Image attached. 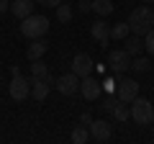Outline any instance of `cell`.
<instances>
[{"label": "cell", "mask_w": 154, "mask_h": 144, "mask_svg": "<svg viewBox=\"0 0 154 144\" xmlns=\"http://www.w3.org/2000/svg\"><path fill=\"white\" fill-rule=\"evenodd\" d=\"M69 139H72L75 144H85V142H90V129L80 124V126H77L75 131H72V136H69Z\"/></svg>", "instance_id": "cell-20"}, {"label": "cell", "mask_w": 154, "mask_h": 144, "mask_svg": "<svg viewBox=\"0 0 154 144\" xmlns=\"http://www.w3.org/2000/svg\"><path fill=\"white\" fill-rule=\"evenodd\" d=\"M46 49H49V44L44 41V36L41 39H31V44H28V49H26V57L28 59H41V57L46 54Z\"/></svg>", "instance_id": "cell-13"}, {"label": "cell", "mask_w": 154, "mask_h": 144, "mask_svg": "<svg viewBox=\"0 0 154 144\" xmlns=\"http://www.w3.org/2000/svg\"><path fill=\"white\" fill-rule=\"evenodd\" d=\"M31 77H38V80H46V83H54V77H51V72H49V67L44 64L41 59H33V64H31Z\"/></svg>", "instance_id": "cell-15"}, {"label": "cell", "mask_w": 154, "mask_h": 144, "mask_svg": "<svg viewBox=\"0 0 154 144\" xmlns=\"http://www.w3.org/2000/svg\"><path fill=\"white\" fill-rule=\"evenodd\" d=\"M72 16H75V13H72V8L67 5V3H59V5H57V21L59 23H69Z\"/></svg>", "instance_id": "cell-21"}, {"label": "cell", "mask_w": 154, "mask_h": 144, "mask_svg": "<svg viewBox=\"0 0 154 144\" xmlns=\"http://www.w3.org/2000/svg\"><path fill=\"white\" fill-rule=\"evenodd\" d=\"M100 88H103L105 93H116V80L113 77H105L103 83H100Z\"/></svg>", "instance_id": "cell-25"}, {"label": "cell", "mask_w": 154, "mask_h": 144, "mask_svg": "<svg viewBox=\"0 0 154 144\" xmlns=\"http://www.w3.org/2000/svg\"><path fill=\"white\" fill-rule=\"evenodd\" d=\"M131 59H134V57L128 54L126 49H113V52H108V64H110V70H113L116 75H123V72L131 70Z\"/></svg>", "instance_id": "cell-4"}, {"label": "cell", "mask_w": 154, "mask_h": 144, "mask_svg": "<svg viewBox=\"0 0 154 144\" xmlns=\"http://www.w3.org/2000/svg\"><path fill=\"white\" fill-rule=\"evenodd\" d=\"M90 36H93L100 46H108V41H110V23L95 21L93 26H90Z\"/></svg>", "instance_id": "cell-11"}, {"label": "cell", "mask_w": 154, "mask_h": 144, "mask_svg": "<svg viewBox=\"0 0 154 144\" xmlns=\"http://www.w3.org/2000/svg\"><path fill=\"white\" fill-rule=\"evenodd\" d=\"M126 23H128V28H131V33H136V36H144L146 31H152V28H154V11H152L149 5L134 8Z\"/></svg>", "instance_id": "cell-1"}, {"label": "cell", "mask_w": 154, "mask_h": 144, "mask_svg": "<svg viewBox=\"0 0 154 144\" xmlns=\"http://www.w3.org/2000/svg\"><path fill=\"white\" fill-rule=\"evenodd\" d=\"M113 105H116V98H113V95H110V98H103V100H100V111L110 113V111H113Z\"/></svg>", "instance_id": "cell-24"}, {"label": "cell", "mask_w": 154, "mask_h": 144, "mask_svg": "<svg viewBox=\"0 0 154 144\" xmlns=\"http://www.w3.org/2000/svg\"><path fill=\"white\" fill-rule=\"evenodd\" d=\"M128 105H131V118L139 124V126L152 124V118H154V105H152V100H146V98H141V95H136V98H134Z\"/></svg>", "instance_id": "cell-3"}, {"label": "cell", "mask_w": 154, "mask_h": 144, "mask_svg": "<svg viewBox=\"0 0 154 144\" xmlns=\"http://www.w3.org/2000/svg\"><path fill=\"white\" fill-rule=\"evenodd\" d=\"M80 124H82V126H90V124H93V113H90V111H85L82 116H80Z\"/></svg>", "instance_id": "cell-27"}, {"label": "cell", "mask_w": 154, "mask_h": 144, "mask_svg": "<svg viewBox=\"0 0 154 144\" xmlns=\"http://www.w3.org/2000/svg\"><path fill=\"white\" fill-rule=\"evenodd\" d=\"M100 90H103V88H100V83L93 77V75H88V77L80 80V93H82L85 100H98Z\"/></svg>", "instance_id": "cell-10"}, {"label": "cell", "mask_w": 154, "mask_h": 144, "mask_svg": "<svg viewBox=\"0 0 154 144\" xmlns=\"http://www.w3.org/2000/svg\"><path fill=\"white\" fill-rule=\"evenodd\" d=\"M33 5H36V0H11V13L23 21L33 13Z\"/></svg>", "instance_id": "cell-12"}, {"label": "cell", "mask_w": 154, "mask_h": 144, "mask_svg": "<svg viewBox=\"0 0 154 144\" xmlns=\"http://www.w3.org/2000/svg\"><path fill=\"white\" fill-rule=\"evenodd\" d=\"M77 11L80 13H93V0H80L77 3Z\"/></svg>", "instance_id": "cell-26"}, {"label": "cell", "mask_w": 154, "mask_h": 144, "mask_svg": "<svg viewBox=\"0 0 154 144\" xmlns=\"http://www.w3.org/2000/svg\"><path fill=\"white\" fill-rule=\"evenodd\" d=\"M149 67H152V62H149L146 57H134L131 59V70L134 72H149Z\"/></svg>", "instance_id": "cell-22"}, {"label": "cell", "mask_w": 154, "mask_h": 144, "mask_svg": "<svg viewBox=\"0 0 154 144\" xmlns=\"http://www.w3.org/2000/svg\"><path fill=\"white\" fill-rule=\"evenodd\" d=\"M51 85L46 83V80H38V77H31V95L36 100H46V95H49Z\"/></svg>", "instance_id": "cell-14"}, {"label": "cell", "mask_w": 154, "mask_h": 144, "mask_svg": "<svg viewBox=\"0 0 154 144\" xmlns=\"http://www.w3.org/2000/svg\"><path fill=\"white\" fill-rule=\"evenodd\" d=\"M93 67H95L93 57H90V54H85V52L75 54V59H72V72H75V75H77L80 80H82V77H88V75H93Z\"/></svg>", "instance_id": "cell-7"}, {"label": "cell", "mask_w": 154, "mask_h": 144, "mask_svg": "<svg viewBox=\"0 0 154 144\" xmlns=\"http://www.w3.org/2000/svg\"><path fill=\"white\" fill-rule=\"evenodd\" d=\"M57 90H59L62 95H75L77 90H80V77H77L75 72H67L62 77H57Z\"/></svg>", "instance_id": "cell-8"}, {"label": "cell", "mask_w": 154, "mask_h": 144, "mask_svg": "<svg viewBox=\"0 0 154 144\" xmlns=\"http://www.w3.org/2000/svg\"><path fill=\"white\" fill-rule=\"evenodd\" d=\"M136 95H139V83H136V80L123 77L121 83H118V100H123V103H131Z\"/></svg>", "instance_id": "cell-9"}, {"label": "cell", "mask_w": 154, "mask_h": 144, "mask_svg": "<svg viewBox=\"0 0 154 144\" xmlns=\"http://www.w3.org/2000/svg\"><path fill=\"white\" fill-rule=\"evenodd\" d=\"M11 11V0H0V13Z\"/></svg>", "instance_id": "cell-29"}, {"label": "cell", "mask_w": 154, "mask_h": 144, "mask_svg": "<svg viewBox=\"0 0 154 144\" xmlns=\"http://www.w3.org/2000/svg\"><path fill=\"white\" fill-rule=\"evenodd\" d=\"M88 129H90V139L93 142H110V136H113V126L108 121H103V118H93V124Z\"/></svg>", "instance_id": "cell-6"}, {"label": "cell", "mask_w": 154, "mask_h": 144, "mask_svg": "<svg viewBox=\"0 0 154 144\" xmlns=\"http://www.w3.org/2000/svg\"><path fill=\"white\" fill-rule=\"evenodd\" d=\"M128 33H131L128 23H113V26H110V39H116V41H123Z\"/></svg>", "instance_id": "cell-19"}, {"label": "cell", "mask_w": 154, "mask_h": 144, "mask_svg": "<svg viewBox=\"0 0 154 144\" xmlns=\"http://www.w3.org/2000/svg\"><path fill=\"white\" fill-rule=\"evenodd\" d=\"M110 113H113L116 121H128V118H131V105L123 103V100H116V105H113Z\"/></svg>", "instance_id": "cell-17"}, {"label": "cell", "mask_w": 154, "mask_h": 144, "mask_svg": "<svg viewBox=\"0 0 154 144\" xmlns=\"http://www.w3.org/2000/svg\"><path fill=\"white\" fill-rule=\"evenodd\" d=\"M8 93H11L13 100H26L31 95V80H26L18 72V75H11V85H8Z\"/></svg>", "instance_id": "cell-5"}, {"label": "cell", "mask_w": 154, "mask_h": 144, "mask_svg": "<svg viewBox=\"0 0 154 144\" xmlns=\"http://www.w3.org/2000/svg\"><path fill=\"white\" fill-rule=\"evenodd\" d=\"M144 49H146L149 54H154V28L144 33Z\"/></svg>", "instance_id": "cell-23"}, {"label": "cell", "mask_w": 154, "mask_h": 144, "mask_svg": "<svg viewBox=\"0 0 154 144\" xmlns=\"http://www.w3.org/2000/svg\"><path fill=\"white\" fill-rule=\"evenodd\" d=\"M152 124H154V118H152Z\"/></svg>", "instance_id": "cell-31"}, {"label": "cell", "mask_w": 154, "mask_h": 144, "mask_svg": "<svg viewBox=\"0 0 154 144\" xmlns=\"http://www.w3.org/2000/svg\"><path fill=\"white\" fill-rule=\"evenodd\" d=\"M141 3H146V5H149V3H154V0H141Z\"/></svg>", "instance_id": "cell-30"}, {"label": "cell", "mask_w": 154, "mask_h": 144, "mask_svg": "<svg viewBox=\"0 0 154 144\" xmlns=\"http://www.w3.org/2000/svg\"><path fill=\"white\" fill-rule=\"evenodd\" d=\"M123 41H126V46H123V49H126L131 57H139V52L144 49V36H136V33H128V36H126Z\"/></svg>", "instance_id": "cell-16"}, {"label": "cell", "mask_w": 154, "mask_h": 144, "mask_svg": "<svg viewBox=\"0 0 154 144\" xmlns=\"http://www.w3.org/2000/svg\"><path fill=\"white\" fill-rule=\"evenodd\" d=\"M46 31H49V18L46 16H33L31 13L21 23V33L26 39H41V36H46Z\"/></svg>", "instance_id": "cell-2"}, {"label": "cell", "mask_w": 154, "mask_h": 144, "mask_svg": "<svg viewBox=\"0 0 154 144\" xmlns=\"http://www.w3.org/2000/svg\"><path fill=\"white\" fill-rule=\"evenodd\" d=\"M36 3H38V5H44V8H57L62 0H36Z\"/></svg>", "instance_id": "cell-28"}, {"label": "cell", "mask_w": 154, "mask_h": 144, "mask_svg": "<svg viewBox=\"0 0 154 144\" xmlns=\"http://www.w3.org/2000/svg\"><path fill=\"white\" fill-rule=\"evenodd\" d=\"M113 0H93V13H98L100 18H105V16H110L113 13Z\"/></svg>", "instance_id": "cell-18"}]
</instances>
